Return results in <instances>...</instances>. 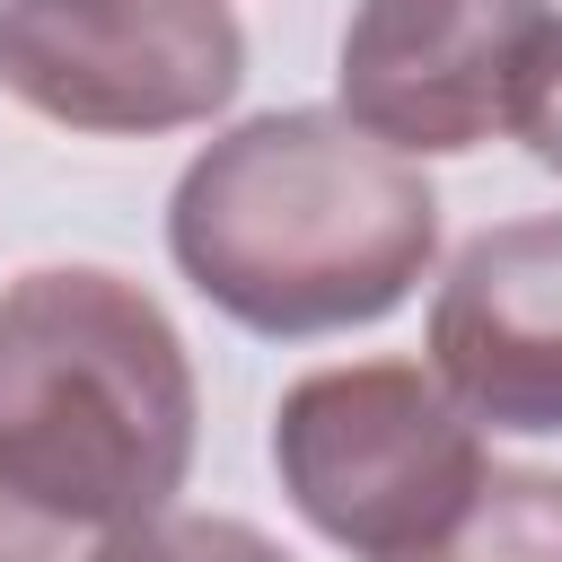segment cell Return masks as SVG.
<instances>
[{
    "instance_id": "1",
    "label": "cell",
    "mask_w": 562,
    "mask_h": 562,
    "mask_svg": "<svg viewBox=\"0 0 562 562\" xmlns=\"http://www.w3.org/2000/svg\"><path fill=\"white\" fill-rule=\"evenodd\" d=\"M176 272L246 334H351L413 299L439 255V193L422 158L369 140L351 114L290 105L220 132L167 202Z\"/></svg>"
},
{
    "instance_id": "2",
    "label": "cell",
    "mask_w": 562,
    "mask_h": 562,
    "mask_svg": "<svg viewBox=\"0 0 562 562\" xmlns=\"http://www.w3.org/2000/svg\"><path fill=\"white\" fill-rule=\"evenodd\" d=\"M193 360L167 307L105 263H44L0 290V483L79 518H167L193 474Z\"/></svg>"
},
{
    "instance_id": "3",
    "label": "cell",
    "mask_w": 562,
    "mask_h": 562,
    "mask_svg": "<svg viewBox=\"0 0 562 562\" xmlns=\"http://www.w3.org/2000/svg\"><path fill=\"white\" fill-rule=\"evenodd\" d=\"M272 465L290 509L360 562L422 553L492 474L483 430L413 360L307 369L272 413Z\"/></svg>"
},
{
    "instance_id": "4",
    "label": "cell",
    "mask_w": 562,
    "mask_h": 562,
    "mask_svg": "<svg viewBox=\"0 0 562 562\" xmlns=\"http://www.w3.org/2000/svg\"><path fill=\"white\" fill-rule=\"evenodd\" d=\"M246 79L228 0H0V88L105 140L211 123Z\"/></svg>"
},
{
    "instance_id": "5",
    "label": "cell",
    "mask_w": 562,
    "mask_h": 562,
    "mask_svg": "<svg viewBox=\"0 0 562 562\" xmlns=\"http://www.w3.org/2000/svg\"><path fill=\"white\" fill-rule=\"evenodd\" d=\"M553 26L544 0H351L342 114L404 158L483 149L509 132Z\"/></svg>"
},
{
    "instance_id": "6",
    "label": "cell",
    "mask_w": 562,
    "mask_h": 562,
    "mask_svg": "<svg viewBox=\"0 0 562 562\" xmlns=\"http://www.w3.org/2000/svg\"><path fill=\"white\" fill-rule=\"evenodd\" d=\"M430 378L483 430H562V211L483 228L430 299Z\"/></svg>"
},
{
    "instance_id": "7",
    "label": "cell",
    "mask_w": 562,
    "mask_h": 562,
    "mask_svg": "<svg viewBox=\"0 0 562 562\" xmlns=\"http://www.w3.org/2000/svg\"><path fill=\"white\" fill-rule=\"evenodd\" d=\"M404 562H562V474L492 465L474 501Z\"/></svg>"
},
{
    "instance_id": "8",
    "label": "cell",
    "mask_w": 562,
    "mask_h": 562,
    "mask_svg": "<svg viewBox=\"0 0 562 562\" xmlns=\"http://www.w3.org/2000/svg\"><path fill=\"white\" fill-rule=\"evenodd\" d=\"M105 562H290L263 527L246 518H140V527H114V553Z\"/></svg>"
},
{
    "instance_id": "9",
    "label": "cell",
    "mask_w": 562,
    "mask_h": 562,
    "mask_svg": "<svg viewBox=\"0 0 562 562\" xmlns=\"http://www.w3.org/2000/svg\"><path fill=\"white\" fill-rule=\"evenodd\" d=\"M105 553H114V527H79L0 483V562H105Z\"/></svg>"
},
{
    "instance_id": "10",
    "label": "cell",
    "mask_w": 562,
    "mask_h": 562,
    "mask_svg": "<svg viewBox=\"0 0 562 562\" xmlns=\"http://www.w3.org/2000/svg\"><path fill=\"white\" fill-rule=\"evenodd\" d=\"M509 132L527 140V158H536L544 176H562V26L544 35V53H536V70H527V88H518Z\"/></svg>"
}]
</instances>
